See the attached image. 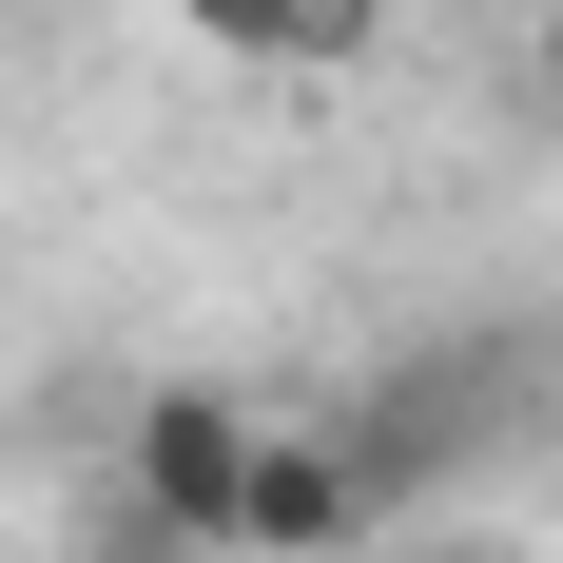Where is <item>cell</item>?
<instances>
[{"label":"cell","mask_w":563,"mask_h":563,"mask_svg":"<svg viewBox=\"0 0 563 563\" xmlns=\"http://www.w3.org/2000/svg\"><path fill=\"white\" fill-rule=\"evenodd\" d=\"M175 20H195L214 58H253V78H291V0H175Z\"/></svg>","instance_id":"obj_5"},{"label":"cell","mask_w":563,"mask_h":563,"mask_svg":"<svg viewBox=\"0 0 563 563\" xmlns=\"http://www.w3.org/2000/svg\"><path fill=\"white\" fill-rule=\"evenodd\" d=\"M233 486H253V408H233L214 369L136 389V428H117V506H136V525H175L195 563H233Z\"/></svg>","instance_id":"obj_2"},{"label":"cell","mask_w":563,"mask_h":563,"mask_svg":"<svg viewBox=\"0 0 563 563\" xmlns=\"http://www.w3.org/2000/svg\"><path fill=\"white\" fill-rule=\"evenodd\" d=\"M408 563H466V544H408Z\"/></svg>","instance_id":"obj_8"},{"label":"cell","mask_w":563,"mask_h":563,"mask_svg":"<svg viewBox=\"0 0 563 563\" xmlns=\"http://www.w3.org/2000/svg\"><path fill=\"white\" fill-rule=\"evenodd\" d=\"M544 428V350L525 331H448V350H389V369H350V486H369V525L428 506V486H466L486 448H525Z\"/></svg>","instance_id":"obj_1"},{"label":"cell","mask_w":563,"mask_h":563,"mask_svg":"<svg viewBox=\"0 0 563 563\" xmlns=\"http://www.w3.org/2000/svg\"><path fill=\"white\" fill-rule=\"evenodd\" d=\"M369 486H350L331 428H253V486H233V563H350Z\"/></svg>","instance_id":"obj_3"},{"label":"cell","mask_w":563,"mask_h":563,"mask_svg":"<svg viewBox=\"0 0 563 563\" xmlns=\"http://www.w3.org/2000/svg\"><path fill=\"white\" fill-rule=\"evenodd\" d=\"M78 563H195V544H175V525H136V506L98 486V525H78Z\"/></svg>","instance_id":"obj_6"},{"label":"cell","mask_w":563,"mask_h":563,"mask_svg":"<svg viewBox=\"0 0 563 563\" xmlns=\"http://www.w3.org/2000/svg\"><path fill=\"white\" fill-rule=\"evenodd\" d=\"M544 98H563V0H544Z\"/></svg>","instance_id":"obj_7"},{"label":"cell","mask_w":563,"mask_h":563,"mask_svg":"<svg viewBox=\"0 0 563 563\" xmlns=\"http://www.w3.org/2000/svg\"><path fill=\"white\" fill-rule=\"evenodd\" d=\"M369 40H389V0H291V78H350Z\"/></svg>","instance_id":"obj_4"}]
</instances>
